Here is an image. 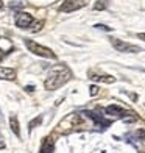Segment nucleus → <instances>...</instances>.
I'll return each instance as SVG.
<instances>
[{
	"label": "nucleus",
	"mask_w": 145,
	"mask_h": 153,
	"mask_svg": "<svg viewBox=\"0 0 145 153\" xmlns=\"http://www.w3.org/2000/svg\"><path fill=\"white\" fill-rule=\"evenodd\" d=\"M70 78H72V72L69 71L66 66L59 64V66H55V67L50 69L44 86H45V89H48V91H55V89H58L63 85H66Z\"/></svg>",
	"instance_id": "f257e3e1"
},
{
	"label": "nucleus",
	"mask_w": 145,
	"mask_h": 153,
	"mask_svg": "<svg viewBox=\"0 0 145 153\" xmlns=\"http://www.w3.org/2000/svg\"><path fill=\"white\" fill-rule=\"evenodd\" d=\"M25 45H27V48H28L31 53L38 55V56H44V58L56 59V55H55V53L50 50V48H47V47H44V45H41V44H38V42H34V41H31V39H25Z\"/></svg>",
	"instance_id": "f03ea898"
},
{
	"label": "nucleus",
	"mask_w": 145,
	"mask_h": 153,
	"mask_svg": "<svg viewBox=\"0 0 145 153\" xmlns=\"http://www.w3.org/2000/svg\"><path fill=\"white\" fill-rule=\"evenodd\" d=\"M111 44L115 48L117 52H122V53H136V52H141V48L137 45L133 44H128L122 39H117V38H111Z\"/></svg>",
	"instance_id": "7ed1b4c3"
},
{
	"label": "nucleus",
	"mask_w": 145,
	"mask_h": 153,
	"mask_svg": "<svg viewBox=\"0 0 145 153\" xmlns=\"http://www.w3.org/2000/svg\"><path fill=\"white\" fill-rule=\"evenodd\" d=\"M83 6H86V2L83 0H64L63 5L59 6V11L61 13H72V11H77Z\"/></svg>",
	"instance_id": "20e7f679"
},
{
	"label": "nucleus",
	"mask_w": 145,
	"mask_h": 153,
	"mask_svg": "<svg viewBox=\"0 0 145 153\" xmlns=\"http://www.w3.org/2000/svg\"><path fill=\"white\" fill-rule=\"evenodd\" d=\"M31 24H33V16L28 13H19L16 16V27H19V28H28Z\"/></svg>",
	"instance_id": "39448f33"
},
{
	"label": "nucleus",
	"mask_w": 145,
	"mask_h": 153,
	"mask_svg": "<svg viewBox=\"0 0 145 153\" xmlns=\"http://www.w3.org/2000/svg\"><path fill=\"white\" fill-rule=\"evenodd\" d=\"M83 114H86L87 117H91V119L95 122V125L97 127H101V128H108L109 125H111V120H108V119H105L103 116H100V114H95V113H92V111H84Z\"/></svg>",
	"instance_id": "423d86ee"
},
{
	"label": "nucleus",
	"mask_w": 145,
	"mask_h": 153,
	"mask_svg": "<svg viewBox=\"0 0 145 153\" xmlns=\"http://www.w3.org/2000/svg\"><path fill=\"white\" fill-rule=\"evenodd\" d=\"M106 114H109V116H114V117H123V119H127V114H129V113H127L123 108H120L119 105H109V106H106Z\"/></svg>",
	"instance_id": "0eeeda50"
},
{
	"label": "nucleus",
	"mask_w": 145,
	"mask_h": 153,
	"mask_svg": "<svg viewBox=\"0 0 145 153\" xmlns=\"http://www.w3.org/2000/svg\"><path fill=\"white\" fill-rule=\"evenodd\" d=\"M0 80H8V81L16 80V71L10 67H0Z\"/></svg>",
	"instance_id": "6e6552de"
},
{
	"label": "nucleus",
	"mask_w": 145,
	"mask_h": 153,
	"mask_svg": "<svg viewBox=\"0 0 145 153\" xmlns=\"http://www.w3.org/2000/svg\"><path fill=\"white\" fill-rule=\"evenodd\" d=\"M53 150H55L53 137H44V142L41 145V153H53Z\"/></svg>",
	"instance_id": "1a4fd4ad"
},
{
	"label": "nucleus",
	"mask_w": 145,
	"mask_h": 153,
	"mask_svg": "<svg viewBox=\"0 0 145 153\" xmlns=\"http://www.w3.org/2000/svg\"><path fill=\"white\" fill-rule=\"evenodd\" d=\"M89 78L94 81H103V83H114L115 81V78L111 75H91Z\"/></svg>",
	"instance_id": "9d476101"
},
{
	"label": "nucleus",
	"mask_w": 145,
	"mask_h": 153,
	"mask_svg": "<svg viewBox=\"0 0 145 153\" xmlns=\"http://www.w3.org/2000/svg\"><path fill=\"white\" fill-rule=\"evenodd\" d=\"M10 127H11V130H13V133H14L17 137H20V130H19L17 117H11V119H10Z\"/></svg>",
	"instance_id": "9b49d317"
},
{
	"label": "nucleus",
	"mask_w": 145,
	"mask_h": 153,
	"mask_svg": "<svg viewBox=\"0 0 145 153\" xmlns=\"http://www.w3.org/2000/svg\"><path fill=\"white\" fill-rule=\"evenodd\" d=\"M106 8V0H98L95 5H94V10L95 11H101V10H105Z\"/></svg>",
	"instance_id": "f8f14e48"
},
{
	"label": "nucleus",
	"mask_w": 145,
	"mask_h": 153,
	"mask_svg": "<svg viewBox=\"0 0 145 153\" xmlns=\"http://www.w3.org/2000/svg\"><path fill=\"white\" fill-rule=\"evenodd\" d=\"M41 122H42V117L39 116V117H36V119H33V120H31V122L28 123V128H30V130H33V128L36 127V125H39Z\"/></svg>",
	"instance_id": "ddd939ff"
},
{
	"label": "nucleus",
	"mask_w": 145,
	"mask_h": 153,
	"mask_svg": "<svg viewBox=\"0 0 145 153\" xmlns=\"http://www.w3.org/2000/svg\"><path fill=\"white\" fill-rule=\"evenodd\" d=\"M95 28H98V30H105V31H111V30H112L111 27H106V25H103V24H97V25H95Z\"/></svg>",
	"instance_id": "4468645a"
},
{
	"label": "nucleus",
	"mask_w": 145,
	"mask_h": 153,
	"mask_svg": "<svg viewBox=\"0 0 145 153\" xmlns=\"http://www.w3.org/2000/svg\"><path fill=\"white\" fill-rule=\"evenodd\" d=\"M89 89H91V95H97V94H98V88H97V86H91Z\"/></svg>",
	"instance_id": "2eb2a0df"
},
{
	"label": "nucleus",
	"mask_w": 145,
	"mask_h": 153,
	"mask_svg": "<svg viewBox=\"0 0 145 153\" xmlns=\"http://www.w3.org/2000/svg\"><path fill=\"white\" fill-rule=\"evenodd\" d=\"M6 53H8V52H3L2 48H0V62L3 61V58H5V55H6Z\"/></svg>",
	"instance_id": "dca6fc26"
},
{
	"label": "nucleus",
	"mask_w": 145,
	"mask_h": 153,
	"mask_svg": "<svg viewBox=\"0 0 145 153\" xmlns=\"http://www.w3.org/2000/svg\"><path fill=\"white\" fill-rule=\"evenodd\" d=\"M25 91H27V92H33V91H34V86H27Z\"/></svg>",
	"instance_id": "f3484780"
},
{
	"label": "nucleus",
	"mask_w": 145,
	"mask_h": 153,
	"mask_svg": "<svg viewBox=\"0 0 145 153\" xmlns=\"http://www.w3.org/2000/svg\"><path fill=\"white\" fill-rule=\"evenodd\" d=\"M137 38L142 39V41H145V33H139V34H137Z\"/></svg>",
	"instance_id": "a211bd4d"
},
{
	"label": "nucleus",
	"mask_w": 145,
	"mask_h": 153,
	"mask_svg": "<svg viewBox=\"0 0 145 153\" xmlns=\"http://www.w3.org/2000/svg\"><path fill=\"white\" fill-rule=\"evenodd\" d=\"M2 6H3V2H2V0H0V10H2Z\"/></svg>",
	"instance_id": "6ab92c4d"
}]
</instances>
